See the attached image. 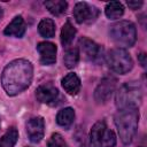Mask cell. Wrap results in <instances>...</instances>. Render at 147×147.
I'll use <instances>...</instances> for the list:
<instances>
[{
	"label": "cell",
	"mask_w": 147,
	"mask_h": 147,
	"mask_svg": "<svg viewBox=\"0 0 147 147\" xmlns=\"http://www.w3.org/2000/svg\"><path fill=\"white\" fill-rule=\"evenodd\" d=\"M33 77V67L30 61L18 59L11 61L2 71L1 85L8 95H16L26 90Z\"/></svg>",
	"instance_id": "cell-1"
},
{
	"label": "cell",
	"mask_w": 147,
	"mask_h": 147,
	"mask_svg": "<svg viewBox=\"0 0 147 147\" xmlns=\"http://www.w3.org/2000/svg\"><path fill=\"white\" fill-rule=\"evenodd\" d=\"M139 122V113L137 108L119 109L115 115V125L123 144L127 145L132 141Z\"/></svg>",
	"instance_id": "cell-2"
},
{
	"label": "cell",
	"mask_w": 147,
	"mask_h": 147,
	"mask_svg": "<svg viewBox=\"0 0 147 147\" xmlns=\"http://www.w3.org/2000/svg\"><path fill=\"white\" fill-rule=\"evenodd\" d=\"M142 99V90L138 82L123 84L116 93V106L119 109L138 108Z\"/></svg>",
	"instance_id": "cell-3"
},
{
	"label": "cell",
	"mask_w": 147,
	"mask_h": 147,
	"mask_svg": "<svg viewBox=\"0 0 147 147\" xmlns=\"http://www.w3.org/2000/svg\"><path fill=\"white\" fill-rule=\"evenodd\" d=\"M111 40L121 47H131L137 40V30L132 22L119 21L113 24L109 29Z\"/></svg>",
	"instance_id": "cell-4"
},
{
	"label": "cell",
	"mask_w": 147,
	"mask_h": 147,
	"mask_svg": "<svg viewBox=\"0 0 147 147\" xmlns=\"http://www.w3.org/2000/svg\"><path fill=\"white\" fill-rule=\"evenodd\" d=\"M106 61H107L108 67L113 71L121 74V75L129 72L133 67V61L130 54L125 49L119 48V47L111 49L106 56Z\"/></svg>",
	"instance_id": "cell-5"
},
{
	"label": "cell",
	"mask_w": 147,
	"mask_h": 147,
	"mask_svg": "<svg viewBox=\"0 0 147 147\" xmlns=\"http://www.w3.org/2000/svg\"><path fill=\"white\" fill-rule=\"evenodd\" d=\"M72 14L78 23H91L99 16V9L87 2H77L74 7Z\"/></svg>",
	"instance_id": "cell-6"
},
{
	"label": "cell",
	"mask_w": 147,
	"mask_h": 147,
	"mask_svg": "<svg viewBox=\"0 0 147 147\" xmlns=\"http://www.w3.org/2000/svg\"><path fill=\"white\" fill-rule=\"evenodd\" d=\"M116 78L108 76L105 77L94 91V99L98 103H106L113 95L116 87Z\"/></svg>",
	"instance_id": "cell-7"
},
{
	"label": "cell",
	"mask_w": 147,
	"mask_h": 147,
	"mask_svg": "<svg viewBox=\"0 0 147 147\" xmlns=\"http://www.w3.org/2000/svg\"><path fill=\"white\" fill-rule=\"evenodd\" d=\"M79 47L85 57L92 62H100L103 56V48L95 41L83 37L79 39Z\"/></svg>",
	"instance_id": "cell-8"
},
{
	"label": "cell",
	"mask_w": 147,
	"mask_h": 147,
	"mask_svg": "<svg viewBox=\"0 0 147 147\" xmlns=\"http://www.w3.org/2000/svg\"><path fill=\"white\" fill-rule=\"evenodd\" d=\"M26 133L32 142H39L44 138L45 133V122L41 116L32 117L26 123Z\"/></svg>",
	"instance_id": "cell-9"
},
{
	"label": "cell",
	"mask_w": 147,
	"mask_h": 147,
	"mask_svg": "<svg viewBox=\"0 0 147 147\" xmlns=\"http://www.w3.org/2000/svg\"><path fill=\"white\" fill-rule=\"evenodd\" d=\"M37 51L40 54V62L44 65H51L56 61V46L49 41H41L37 45Z\"/></svg>",
	"instance_id": "cell-10"
},
{
	"label": "cell",
	"mask_w": 147,
	"mask_h": 147,
	"mask_svg": "<svg viewBox=\"0 0 147 147\" xmlns=\"http://www.w3.org/2000/svg\"><path fill=\"white\" fill-rule=\"evenodd\" d=\"M57 95H59V91L52 83L41 84L36 90V96L42 103H52L53 101L56 100Z\"/></svg>",
	"instance_id": "cell-11"
},
{
	"label": "cell",
	"mask_w": 147,
	"mask_h": 147,
	"mask_svg": "<svg viewBox=\"0 0 147 147\" xmlns=\"http://www.w3.org/2000/svg\"><path fill=\"white\" fill-rule=\"evenodd\" d=\"M25 29H26V26H25V22H24L23 17L21 15H18V16H15L13 18V21L6 26L3 33L6 36L21 38L25 33Z\"/></svg>",
	"instance_id": "cell-12"
},
{
	"label": "cell",
	"mask_w": 147,
	"mask_h": 147,
	"mask_svg": "<svg viewBox=\"0 0 147 147\" xmlns=\"http://www.w3.org/2000/svg\"><path fill=\"white\" fill-rule=\"evenodd\" d=\"M61 85L68 94L76 95L80 90V79L75 72H69L62 78Z\"/></svg>",
	"instance_id": "cell-13"
},
{
	"label": "cell",
	"mask_w": 147,
	"mask_h": 147,
	"mask_svg": "<svg viewBox=\"0 0 147 147\" xmlns=\"http://www.w3.org/2000/svg\"><path fill=\"white\" fill-rule=\"evenodd\" d=\"M106 129L107 125L103 121H99L92 126L90 131V147H101L102 137Z\"/></svg>",
	"instance_id": "cell-14"
},
{
	"label": "cell",
	"mask_w": 147,
	"mask_h": 147,
	"mask_svg": "<svg viewBox=\"0 0 147 147\" xmlns=\"http://www.w3.org/2000/svg\"><path fill=\"white\" fill-rule=\"evenodd\" d=\"M74 119H75V110L71 107L61 109L56 115V123L64 129H68L72 124Z\"/></svg>",
	"instance_id": "cell-15"
},
{
	"label": "cell",
	"mask_w": 147,
	"mask_h": 147,
	"mask_svg": "<svg viewBox=\"0 0 147 147\" xmlns=\"http://www.w3.org/2000/svg\"><path fill=\"white\" fill-rule=\"evenodd\" d=\"M105 13L109 20L119 18L124 14V6L119 1H110L106 5Z\"/></svg>",
	"instance_id": "cell-16"
},
{
	"label": "cell",
	"mask_w": 147,
	"mask_h": 147,
	"mask_svg": "<svg viewBox=\"0 0 147 147\" xmlns=\"http://www.w3.org/2000/svg\"><path fill=\"white\" fill-rule=\"evenodd\" d=\"M76 36V29L75 26L71 24V22L68 20L61 30V44L63 45V47H67L71 44V41L74 40Z\"/></svg>",
	"instance_id": "cell-17"
},
{
	"label": "cell",
	"mask_w": 147,
	"mask_h": 147,
	"mask_svg": "<svg viewBox=\"0 0 147 147\" xmlns=\"http://www.w3.org/2000/svg\"><path fill=\"white\" fill-rule=\"evenodd\" d=\"M38 31L44 38H53L55 34V23L51 18H42L38 24Z\"/></svg>",
	"instance_id": "cell-18"
},
{
	"label": "cell",
	"mask_w": 147,
	"mask_h": 147,
	"mask_svg": "<svg viewBox=\"0 0 147 147\" xmlns=\"http://www.w3.org/2000/svg\"><path fill=\"white\" fill-rule=\"evenodd\" d=\"M45 7L55 16H60L63 13H65L68 3L63 0H52V1H45Z\"/></svg>",
	"instance_id": "cell-19"
},
{
	"label": "cell",
	"mask_w": 147,
	"mask_h": 147,
	"mask_svg": "<svg viewBox=\"0 0 147 147\" xmlns=\"http://www.w3.org/2000/svg\"><path fill=\"white\" fill-rule=\"evenodd\" d=\"M18 138V132L15 127H10L1 138H0V147H14Z\"/></svg>",
	"instance_id": "cell-20"
},
{
	"label": "cell",
	"mask_w": 147,
	"mask_h": 147,
	"mask_svg": "<svg viewBox=\"0 0 147 147\" xmlns=\"http://www.w3.org/2000/svg\"><path fill=\"white\" fill-rule=\"evenodd\" d=\"M79 61V51L77 47H72V48H69L65 54H64V57H63V62H64V65L69 69L74 68L77 65Z\"/></svg>",
	"instance_id": "cell-21"
},
{
	"label": "cell",
	"mask_w": 147,
	"mask_h": 147,
	"mask_svg": "<svg viewBox=\"0 0 147 147\" xmlns=\"http://www.w3.org/2000/svg\"><path fill=\"white\" fill-rule=\"evenodd\" d=\"M115 145H116V136L110 129L107 127L102 137L101 147H115Z\"/></svg>",
	"instance_id": "cell-22"
},
{
	"label": "cell",
	"mask_w": 147,
	"mask_h": 147,
	"mask_svg": "<svg viewBox=\"0 0 147 147\" xmlns=\"http://www.w3.org/2000/svg\"><path fill=\"white\" fill-rule=\"evenodd\" d=\"M47 147H69L60 133H53L47 141Z\"/></svg>",
	"instance_id": "cell-23"
},
{
	"label": "cell",
	"mask_w": 147,
	"mask_h": 147,
	"mask_svg": "<svg viewBox=\"0 0 147 147\" xmlns=\"http://www.w3.org/2000/svg\"><path fill=\"white\" fill-rule=\"evenodd\" d=\"M126 3H127V6H129L131 9H133V10L139 9V8L144 5V2H142V1H127Z\"/></svg>",
	"instance_id": "cell-24"
},
{
	"label": "cell",
	"mask_w": 147,
	"mask_h": 147,
	"mask_svg": "<svg viewBox=\"0 0 147 147\" xmlns=\"http://www.w3.org/2000/svg\"><path fill=\"white\" fill-rule=\"evenodd\" d=\"M138 61L140 62V64H141V67H146V54L145 53H141V54H139L138 55Z\"/></svg>",
	"instance_id": "cell-25"
},
{
	"label": "cell",
	"mask_w": 147,
	"mask_h": 147,
	"mask_svg": "<svg viewBox=\"0 0 147 147\" xmlns=\"http://www.w3.org/2000/svg\"><path fill=\"white\" fill-rule=\"evenodd\" d=\"M2 15H3V11H2V8L0 7V20H1V17H2Z\"/></svg>",
	"instance_id": "cell-26"
},
{
	"label": "cell",
	"mask_w": 147,
	"mask_h": 147,
	"mask_svg": "<svg viewBox=\"0 0 147 147\" xmlns=\"http://www.w3.org/2000/svg\"><path fill=\"white\" fill-rule=\"evenodd\" d=\"M141 147H142V146H141Z\"/></svg>",
	"instance_id": "cell-27"
}]
</instances>
